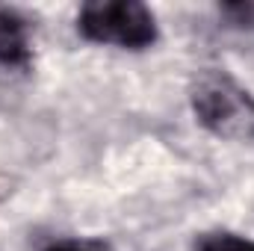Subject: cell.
<instances>
[{
    "mask_svg": "<svg viewBox=\"0 0 254 251\" xmlns=\"http://www.w3.org/2000/svg\"><path fill=\"white\" fill-rule=\"evenodd\" d=\"M190 104L198 125L228 142L254 139V95L228 71L204 68L190 89Z\"/></svg>",
    "mask_w": 254,
    "mask_h": 251,
    "instance_id": "obj_1",
    "label": "cell"
},
{
    "mask_svg": "<svg viewBox=\"0 0 254 251\" xmlns=\"http://www.w3.org/2000/svg\"><path fill=\"white\" fill-rule=\"evenodd\" d=\"M77 30L86 42L145 51L157 42V18L139 0H92L77 15Z\"/></svg>",
    "mask_w": 254,
    "mask_h": 251,
    "instance_id": "obj_2",
    "label": "cell"
},
{
    "mask_svg": "<svg viewBox=\"0 0 254 251\" xmlns=\"http://www.w3.org/2000/svg\"><path fill=\"white\" fill-rule=\"evenodd\" d=\"M33 63L30 21L15 6H0V68L27 71Z\"/></svg>",
    "mask_w": 254,
    "mask_h": 251,
    "instance_id": "obj_3",
    "label": "cell"
},
{
    "mask_svg": "<svg viewBox=\"0 0 254 251\" xmlns=\"http://www.w3.org/2000/svg\"><path fill=\"white\" fill-rule=\"evenodd\" d=\"M192 251H254V240L219 231V234H204Z\"/></svg>",
    "mask_w": 254,
    "mask_h": 251,
    "instance_id": "obj_4",
    "label": "cell"
},
{
    "mask_svg": "<svg viewBox=\"0 0 254 251\" xmlns=\"http://www.w3.org/2000/svg\"><path fill=\"white\" fill-rule=\"evenodd\" d=\"M222 18H228L234 27L254 30V0H237V3H222L219 6Z\"/></svg>",
    "mask_w": 254,
    "mask_h": 251,
    "instance_id": "obj_5",
    "label": "cell"
},
{
    "mask_svg": "<svg viewBox=\"0 0 254 251\" xmlns=\"http://www.w3.org/2000/svg\"><path fill=\"white\" fill-rule=\"evenodd\" d=\"M45 251H113L107 243L101 240H80V237H71V240H57L51 243Z\"/></svg>",
    "mask_w": 254,
    "mask_h": 251,
    "instance_id": "obj_6",
    "label": "cell"
}]
</instances>
